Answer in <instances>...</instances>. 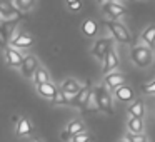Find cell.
<instances>
[{"instance_id": "6da1fadb", "label": "cell", "mask_w": 155, "mask_h": 142, "mask_svg": "<svg viewBox=\"0 0 155 142\" xmlns=\"http://www.w3.org/2000/svg\"><path fill=\"white\" fill-rule=\"evenodd\" d=\"M130 60L135 67L138 69H147L152 65L153 62V52H152V47L145 44H137L132 45L130 49Z\"/></svg>"}, {"instance_id": "7a4b0ae2", "label": "cell", "mask_w": 155, "mask_h": 142, "mask_svg": "<svg viewBox=\"0 0 155 142\" xmlns=\"http://www.w3.org/2000/svg\"><path fill=\"white\" fill-rule=\"evenodd\" d=\"M94 94L97 97L98 110L107 114V115L114 114L115 109H114V94H112V90H108L104 84H100L97 87H94Z\"/></svg>"}, {"instance_id": "3957f363", "label": "cell", "mask_w": 155, "mask_h": 142, "mask_svg": "<svg viewBox=\"0 0 155 142\" xmlns=\"http://www.w3.org/2000/svg\"><path fill=\"white\" fill-rule=\"evenodd\" d=\"M104 25L107 27V30L110 32L112 39L118 44H132V34L127 29V25H124L118 20H104Z\"/></svg>"}, {"instance_id": "277c9868", "label": "cell", "mask_w": 155, "mask_h": 142, "mask_svg": "<svg viewBox=\"0 0 155 142\" xmlns=\"http://www.w3.org/2000/svg\"><path fill=\"white\" fill-rule=\"evenodd\" d=\"M114 49V39L112 37H100L94 42L90 49V54L92 57H95L97 60L104 62V59L107 57V54Z\"/></svg>"}, {"instance_id": "5b68a950", "label": "cell", "mask_w": 155, "mask_h": 142, "mask_svg": "<svg viewBox=\"0 0 155 142\" xmlns=\"http://www.w3.org/2000/svg\"><path fill=\"white\" fill-rule=\"evenodd\" d=\"M102 14L108 20H117L118 17L127 14V8H125V5L118 4V2H108V4L102 5Z\"/></svg>"}, {"instance_id": "8992f818", "label": "cell", "mask_w": 155, "mask_h": 142, "mask_svg": "<svg viewBox=\"0 0 155 142\" xmlns=\"http://www.w3.org/2000/svg\"><path fill=\"white\" fill-rule=\"evenodd\" d=\"M82 87H84V85H82L80 82L77 80V79H74V77L65 79V80L60 84V90L68 97V100H72V99H74L75 95H77L78 92L82 90Z\"/></svg>"}, {"instance_id": "52a82bcc", "label": "cell", "mask_w": 155, "mask_h": 142, "mask_svg": "<svg viewBox=\"0 0 155 142\" xmlns=\"http://www.w3.org/2000/svg\"><path fill=\"white\" fill-rule=\"evenodd\" d=\"M38 67H40V64H38L35 55H25L24 62H22V67H20V72L25 79H34Z\"/></svg>"}, {"instance_id": "ba28073f", "label": "cell", "mask_w": 155, "mask_h": 142, "mask_svg": "<svg viewBox=\"0 0 155 142\" xmlns=\"http://www.w3.org/2000/svg\"><path fill=\"white\" fill-rule=\"evenodd\" d=\"M92 92H94V89H92L90 82H87V85L82 87V90L70 100V105H72V107H77V109H85V105H87V102H88V99H90Z\"/></svg>"}, {"instance_id": "9c48e42d", "label": "cell", "mask_w": 155, "mask_h": 142, "mask_svg": "<svg viewBox=\"0 0 155 142\" xmlns=\"http://www.w3.org/2000/svg\"><path fill=\"white\" fill-rule=\"evenodd\" d=\"M112 94H114V99H117L118 102H122V104H132V102L135 100L134 89H132L130 85H127V84H124L118 89H115Z\"/></svg>"}, {"instance_id": "30bf717a", "label": "cell", "mask_w": 155, "mask_h": 142, "mask_svg": "<svg viewBox=\"0 0 155 142\" xmlns=\"http://www.w3.org/2000/svg\"><path fill=\"white\" fill-rule=\"evenodd\" d=\"M5 60H7V65H10V67H18L20 69L22 67V62H24V59H25V55L22 54L18 49H15V47H7L5 49Z\"/></svg>"}, {"instance_id": "8fae6325", "label": "cell", "mask_w": 155, "mask_h": 142, "mask_svg": "<svg viewBox=\"0 0 155 142\" xmlns=\"http://www.w3.org/2000/svg\"><path fill=\"white\" fill-rule=\"evenodd\" d=\"M102 70H104V74H110V72H115L118 69V65H120V59H118V54L115 49H112L110 52L107 54V57L104 59V62H102Z\"/></svg>"}, {"instance_id": "7c38bea8", "label": "cell", "mask_w": 155, "mask_h": 142, "mask_svg": "<svg viewBox=\"0 0 155 142\" xmlns=\"http://www.w3.org/2000/svg\"><path fill=\"white\" fill-rule=\"evenodd\" d=\"M125 84V75L122 74V72H110V74H107L104 77V85L108 89V90L114 92L115 89H118L120 85Z\"/></svg>"}, {"instance_id": "4fadbf2b", "label": "cell", "mask_w": 155, "mask_h": 142, "mask_svg": "<svg viewBox=\"0 0 155 142\" xmlns=\"http://www.w3.org/2000/svg\"><path fill=\"white\" fill-rule=\"evenodd\" d=\"M10 45L15 49H30L32 45H34V37H32L30 34H27V32H20V34H17L14 39L10 40Z\"/></svg>"}, {"instance_id": "5bb4252c", "label": "cell", "mask_w": 155, "mask_h": 142, "mask_svg": "<svg viewBox=\"0 0 155 142\" xmlns=\"http://www.w3.org/2000/svg\"><path fill=\"white\" fill-rule=\"evenodd\" d=\"M60 90V89L57 87L55 84H52V82H47V84H40V85H37V92H38V95L40 97H44V99H48V100H52V99L57 95V92Z\"/></svg>"}, {"instance_id": "9a60e30c", "label": "cell", "mask_w": 155, "mask_h": 142, "mask_svg": "<svg viewBox=\"0 0 155 142\" xmlns=\"http://www.w3.org/2000/svg\"><path fill=\"white\" fill-rule=\"evenodd\" d=\"M143 130H145L143 119L128 115V119H127V132H132V134H143Z\"/></svg>"}, {"instance_id": "2e32d148", "label": "cell", "mask_w": 155, "mask_h": 142, "mask_svg": "<svg viewBox=\"0 0 155 142\" xmlns=\"http://www.w3.org/2000/svg\"><path fill=\"white\" fill-rule=\"evenodd\" d=\"M142 44L148 45V47H155V24H150L142 30L140 34Z\"/></svg>"}, {"instance_id": "e0dca14e", "label": "cell", "mask_w": 155, "mask_h": 142, "mask_svg": "<svg viewBox=\"0 0 155 142\" xmlns=\"http://www.w3.org/2000/svg\"><path fill=\"white\" fill-rule=\"evenodd\" d=\"M127 112H128V115H132V117H140V119H143V117H145V102L142 100V99L134 100L130 105H128Z\"/></svg>"}, {"instance_id": "ac0fdd59", "label": "cell", "mask_w": 155, "mask_h": 142, "mask_svg": "<svg viewBox=\"0 0 155 142\" xmlns=\"http://www.w3.org/2000/svg\"><path fill=\"white\" fill-rule=\"evenodd\" d=\"M80 30L85 37H95L98 32V24L94 20V19H85L80 25Z\"/></svg>"}, {"instance_id": "d6986e66", "label": "cell", "mask_w": 155, "mask_h": 142, "mask_svg": "<svg viewBox=\"0 0 155 142\" xmlns=\"http://www.w3.org/2000/svg\"><path fill=\"white\" fill-rule=\"evenodd\" d=\"M18 137H27L34 132V127H32V122L28 120L27 117H22L20 120L17 122V129H15Z\"/></svg>"}, {"instance_id": "ffe728a7", "label": "cell", "mask_w": 155, "mask_h": 142, "mask_svg": "<svg viewBox=\"0 0 155 142\" xmlns=\"http://www.w3.org/2000/svg\"><path fill=\"white\" fill-rule=\"evenodd\" d=\"M65 129L70 132L72 137H74V135H77V134H80V132H84V130H87L82 119H72V120L67 124V127H65Z\"/></svg>"}, {"instance_id": "44dd1931", "label": "cell", "mask_w": 155, "mask_h": 142, "mask_svg": "<svg viewBox=\"0 0 155 142\" xmlns=\"http://www.w3.org/2000/svg\"><path fill=\"white\" fill-rule=\"evenodd\" d=\"M34 82H35V85H40V84H47V82H50V75H48L47 69H44L40 65V67L37 69V72H35V75H34Z\"/></svg>"}, {"instance_id": "7402d4cb", "label": "cell", "mask_w": 155, "mask_h": 142, "mask_svg": "<svg viewBox=\"0 0 155 142\" xmlns=\"http://www.w3.org/2000/svg\"><path fill=\"white\" fill-rule=\"evenodd\" d=\"M14 10H17V5H15L14 0H0V14H2V19L7 17L8 14H12Z\"/></svg>"}, {"instance_id": "603a6c76", "label": "cell", "mask_w": 155, "mask_h": 142, "mask_svg": "<svg viewBox=\"0 0 155 142\" xmlns=\"http://www.w3.org/2000/svg\"><path fill=\"white\" fill-rule=\"evenodd\" d=\"M10 32L7 30V27L5 25H0V49L2 50H5L7 47H10L8 45V42H10Z\"/></svg>"}, {"instance_id": "cb8c5ba5", "label": "cell", "mask_w": 155, "mask_h": 142, "mask_svg": "<svg viewBox=\"0 0 155 142\" xmlns=\"http://www.w3.org/2000/svg\"><path fill=\"white\" fill-rule=\"evenodd\" d=\"M70 142H94V135L88 130H84V132H80V134L74 135Z\"/></svg>"}, {"instance_id": "d4e9b609", "label": "cell", "mask_w": 155, "mask_h": 142, "mask_svg": "<svg viewBox=\"0 0 155 142\" xmlns=\"http://www.w3.org/2000/svg\"><path fill=\"white\" fill-rule=\"evenodd\" d=\"M52 104H54V105H70V100H68V97L64 94V92L58 90L57 95L52 99Z\"/></svg>"}, {"instance_id": "484cf974", "label": "cell", "mask_w": 155, "mask_h": 142, "mask_svg": "<svg viewBox=\"0 0 155 142\" xmlns=\"http://www.w3.org/2000/svg\"><path fill=\"white\" fill-rule=\"evenodd\" d=\"M35 2L37 0H15V5H17V8L20 12H27L35 5Z\"/></svg>"}, {"instance_id": "4316f807", "label": "cell", "mask_w": 155, "mask_h": 142, "mask_svg": "<svg viewBox=\"0 0 155 142\" xmlns=\"http://www.w3.org/2000/svg\"><path fill=\"white\" fill-rule=\"evenodd\" d=\"M124 137L130 142H148V139L145 134H132V132H127Z\"/></svg>"}, {"instance_id": "83f0119b", "label": "cell", "mask_w": 155, "mask_h": 142, "mask_svg": "<svg viewBox=\"0 0 155 142\" xmlns=\"http://www.w3.org/2000/svg\"><path fill=\"white\" fill-rule=\"evenodd\" d=\"M142 92L143 94H150V95H155V79L148 84H143L142 85Z\"/></svg>"}, {"instance_id": "f1b7e54d", "label": "cell", "mask_w": 155, "mask_h": 142, "mask_svg": "<svg viewBox=\"0 0 155 142\" xmlns=\"http://www.w3.org/2000/svg\"><path fill=\"white\" fill-rule=\"evenodd\" d=\"M67 7H68V10H72V12H78V10L82 8V2H80V0H77V2H72V4H68Z\"/></svg>"}, {"instance_id": "f546056e", "label": "cell", "mask_w": 155, "mask_h": 142, "mask_svg": "<svg viewBox=\"0 0 155 142\" xmlns=\"http://www.w3.org/2000/svg\"><path fill=\"white\" fill-rule=\"evenodd\" d=\"M60 137H62V140H64V142H70L72 140V135H70V132H68L67 129H64V130H62Z\"/></svg>"}, {"instance_id": "4dcf8cb0", "label": "cell", "mask_w": 155, "mask_h": 142, "mask_svg": "<svg viewBox=\"0 0 155 142\" xmlns=\"http://www.w3.org/2000/svg\"><path fill=\"white\" fill-rule=\"evenodd\" d=\"M108 2H118V0H97V4H100V5H105Z\"/></svg>"}, {"instance_id": "1f68e13d", "label": "cell", "mask_w": 155, "mask_h": 142, "mask_svg": "<svg viewBox=\"0 0 155 142\" xmlns=\"http://www.w3.org/2000/svg\"><path fill=\"white\" fill-rule=\"evenodd\" d=\"M72 2H77V0H65V4H67V5H68V4H72Z\"/></svg>"}, {"instance_id": "d6a6232c", "label": "cell", "mask_w": 155, "mask_h": 142, "mask_svg": "<svg viewBox=\"0 0 155 142\" xmlns=\"http://www.w3.org/2000/svg\"><path fill=\"white\" fill-rule=\"evenodd\" d=\"M118 142H130V140H127V139L124 137V139H120V140H118Z\"/></svg>"}, {"instance_id": "836d02e7", "label": "cell", "mask_w": 155, "mask_h": 142, "mask_svg": "<svg viewBox=\"0 0 155 142\" xmlns=\"http://www.w3.org/2000/svg\"><path fill=\"white\" fill-rule=\"evenodd\" d=\"M34 142H44V140H34Z\"/></svg>"}, {"instance_id": "e575fe53", "label": "cell", "mask_w": 155, "mask_h": 142, "mask_svg": "<svg viewBox=\"0 0 155 142\" xmlns=\"http://www.w3.org/2000/svg\"><path fill=\"white\" fill-rule=\"evenodd\" d=\"M0 19H2V14H0Z\"/></svg>"}]
</instances>
